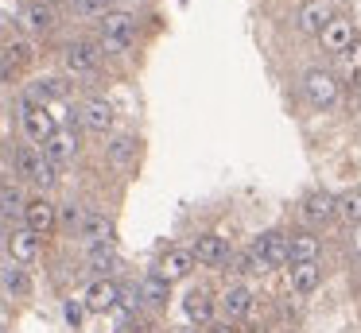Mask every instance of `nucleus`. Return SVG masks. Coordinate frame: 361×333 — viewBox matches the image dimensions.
<instances>
[{
	"label": "nucleus",
	"instance_id": "1",
	"mask_svg": "<svg viewBox=\"0 0 361 333\" xmlns=\"http://www.w3.org/2000/svg\"><path fill=\"white\" fill-rule=\"evenodd\" d=\"M245 263L249 271H276V268H288V232H260L252 237L249 252H245Z\"/></svg>",
	"mask_w": 361,
	"mask_h": 333
},
{
	"label": "nucleus",
	"instance_id": "2",
	"mask_svg": "<svg viewBox=\"0 0 361 333\" xmlns=\"http://www.w3.org/2000/svg\"><path fill=\"white\" fill-rule=\"evenodd\" d=\"M16 113H20V128H24V136L32 139V144H47V139L59 132L51 108L39 105L35 97H24V101L16 105Z\"/></svg>",
	"mask_w": 361,
	"mask_h": 333
},
{
	"label": "nucleus",
	"instance_id": "3",
	"mask_svg": "<svg viewBox=\"0 0 361 333\" xmlns=\"http://www.w3.org/2000/svg\"><path fill=\"white\" fill-rule=\"evenodd\" d=\"M303 97L311 101L314 108H334L338 101H342V82H338V74L314 66L303 74Z\"/></svg>",
	"mask_w": 361,
	"mask_h": 333
},
{
	"label": "nucleus",
	"instance_id": "4",
	"mask_svg": "<svg viewBox=\"0 0 361 333\" xmlns=\"http://www.w3.org/2000/svg\"><path fill=\"white\" fill-rule=\"evenodd\" d=\"M133 39H136V20L128 12H109L102 20V51L121 54L133 46Z\"/></svg>",
	"mask_w": 361,
	"mask_h": 333
},
{
	"label": "nucleus",
	"instance_id": "5",
	"mask_svg": "<svg viewBox=\"0 0 361 333\" xmlns=\"http://www.w3.org/2000/svg\"><path fill=\"white\" fill-rule=\"evenodd\" d=\"M314 39H319V46H322V51H330V54H345L353 43H357V27H353V20H350V15H342V12H338L334 20H330V23H326V27H322Z\"/></svg>",
	"mask_w": 361,
	"mask_h": 333
},
{
	"label": "nucleus",
	"instance_id": "6",
	"mask_svg": "<svg viewBox=\"0 0 361 333\" xmlns=\"http://www.w3.org/2000/svg\"><path fill=\"white\" fill-rule=\"evenodd\" d=\"M218 310L229 318V322H249L252 318V310H257V299H252V291L245 283H229L226 291H221V299H218Z\"/></svg>",
	"mask_w": 361,
	"mask_h": 333
},
{
	"label": "nucleus",
	"instance_id": "7",
	"mask_svg": "<svg viewBox=\"0 0 361 333\" xmlns=\"http://www.w3.org/2000/svg\"><path fill=\"white\" fill-rule=\"evenodd\" d=\"M195 263H202V268H226L229 260H233V248H229L226 237H218V232H202V237L195 240Z\"/></svg>",
	"mask_w": 361,
	"mask_h": 333
},
{
	"label": "nucleus",
	"instance_id": "8",
	"mask_svg": "<svg viewBox=\"0 0 361 333\" xmlns=\"http://www.w3.org/2000/svg\"><path fill=\"white\" fill-rule=\"evenodd\" d=\"M183 314H187V322L210 329L214 314H218V299H214V291H206V287H190V291L183 294Z\"/></svg>",
	"mask_w": 361,
	"mask_h": 333
},
{
	"label": "nucleus",
	"instance_id": "9",
	"mask_svg": "<svg viewBox=\"0 0 361 333\" xmlns=\"http://www.w3.org/2000/svg\"><path fill=\"white\" fill-rule=\"evenodd\" d=\"M334 15H338L334 12V0H303L299 12H295V27L303 31V35H319Z\"/></svg>",
	"mask_w": 361,
	"mask_h": 333
},
{
	"label": "nucleus",
	"instance_id": "10",
	"mask_svg": "<svg viewBox=\"0 0 361 333\" xmlns=\"http://www.w3.org/2000/svg\"><path fill=\"white\" fill-rule=\"evenodd\" d=\"M16 170L24 178H32V182H39V186L55 182V163H47V155H43L39 147H20L16 151Z\"/></svg>",
	"mask_w": 361,
	"mask_h": 333
},
{
	"label": "nucleus",
	"instance_id": "11",
	"mask_svg": "<svg viewBox=\"0 0 361 333\" xmlns=\"http://www.w3.org/2000/svg\"><path fill=\"white\" fill-rule=\"evenodd\" d=\"M319 252H322V240L311 229L288 232V268L291 263H319Z\"/></svg>",
	"mask_w": 361,
	"mask_h": 333
},
{
	"label": "nucleus",
	"instance_id": "12",
	"mask_svg": "<svg viewBox=\"0 0 361 333\" xmlns=\"http://www.w3.org/2000/svg\"><path fill=\"white\" fill-rule=\"evenodd\" d=\"M59 225V206H51L47 198H32L24 209V229H32L35 237H47Z\"/></svg>",
	"mask_w": 361,
	"mask_h": 333
},
{
	"label": "nucleus",
	"instance_id": "13",
	"mask_svg": "<svg viewBox=\"0 0 361 333\" xmlns=\"http://www.w3.org/2000/svg\"><path fill=\"white\" fill-rule=\"evenodd\" d=\"M63 58H66V70H71V74H94L97 62H102V51H97L94 43H86V39H74V43H66Z\"/></svg>",
	"mask_w": 361,
	"mask_h": 333
},
{
	"label": "nucleus",
	"instance_id": "14",
	"mask_svg": "<svg viewBox=\"0 0 361 333\" xmlns=\"http://www.w3.org/2000/svg\"><path fill=\"white\" fill-rule=\"evenodd\" d=\"M78 120L86 124L90 132H97V136H105V132L113 128V120H117V113H113V105H109V101H102V97H90V101H82V108H78Z\"/></svg>",
	"mask_w": 361,
	"mask_h": 333
},
{
	"label": "nucleus",
	"instance_id": "15",
	"mask_svg": "<svg viewBox=\"0 0 361 333\" xmlns=\"http://www.w3.org/2000/svg\"><path fill=\"white\" fill-rule=\"evenodd\" d=\"M82 302H86V310H94V314H105V310H113L121 302V287L113 283V279H94V283L86 287V294H82Z\"/></svg>",
	"mask_w": 361,
	"mask_h": 333
},
{
	"label": "nucleus",
	"instance_id": "16",
	"mask_svg": "<svg viewBox=\"0 0 361 333\" xmlns=\"http://www.w3.org/2000/svg\"><path fill=\"white\" fill-rule=\"evenodd\" d=\"M190 271H195V252H190V248H167V252L159 256V275H164L167 283H179Z\"/></svg>",
	"mask_w": 361,
	"mask_h": 333
},
{
	"label": "nucleus",
	"instance_id": "17",
	"mask_svg": "<svg viewBox=\"0 0 361 333\" xmlns=\"http://www.w3.org/2000/svg\"><path fill=\"white\" fill-rule=\"evenodd\" d=\"M8 256H12V263H20V268H27V263L39 256V237H35L32 229H16V232H8Z\"/></svg>",
	"mask_w": 361,
	"mask_h": 333
},
{
	"label": "nucleus",
	"instance_id": "18",
	"mask_svg": "<svg viewBox=\"0 0 361 333\" xmlns=\"http://www.w3.org/2000/svg\"><path fill=\"white\" fill-rule=\"evenodd\" d=\"M303 217L311 225H330L338 217V198L334 194H326V190H319V194H307V201H303Z\"/></svg>",
	"mask_w": 361,
	"mask_h": 333
},
{
	"label": "nucleus",
	"instance_id": "19",
	"mask_svg": "<svg viewBox=\"0 0 361 333\" xmlns=\"http://www.w3.org/2000/svg\"><path fill=\"white\" fill-rule=\"evenodd\" d=\"M288 283H291V291L303 299V294H314L319 291V283H322V268L319 263H291L288 268Z\"/></svg>",
	"mask_w": 361,
	"mask_h": 333
},
{
	"label": "nucleus",
	"instance_id": "20",
	"mask_svg": "<svg viewBox=\"0 0 361 333\" xmlns=\"http://www.w3.org/2000/svg\"><path fill=\"white\" fill-rule=\"evenodd\" d=\"M78 237H86V248H90V244H113L117 229H113V221H109L105 213H86V221H82Z\"/></svg>",
	"mask_w": 361,
	"mask_h": 333
},
{
	"label": "nucleus",
	"instance_id": "21",
	"mask_svg": "<svg viewBox=\"0 0 361 333\" xmlns=\"http://www.w3.org/2000/svg\"><path fill=\"white\" fill-rule=\"evenodd\" d=\"M74 151H78V139H74V132L71 128H59L55 136L43 144V155H47V163H66V159H74Z\"/></svg>",
	"mask_w": 361,
	"mask_h": 333
},
{
	"label": "nucleus",
	"instance_id": "22",
	"mask_svg": "<svg viewBox=\"0 0 361 333\" xmlns=\"http://www.w3.org/2000/svg\"><path fill=\"white\" fill-rule=\"evenodd\" d=\"M20 20H24V27H32V31H51L55 27V8H51L47 0H27L24 12H20Z\"/></svg>",
	"mask_w": 361,
	"mask_h": 333
},
{
	"label": "nucleus",
	"instance_id": "23",
	"mask_svg": "<svg viewBox=\"0 0 361 333\" xmlns=\"http://www.w3.org/2000/svg\"><path fill=\"white\" fill-rule=\"evenodd\" d=\"M86 263L105 279V271L117 268V248H113V244H90V248H86Z\"/></svg>",
	"mask_w": 361,
	"mask_h": 333
},
{
	"label": "nucleus",
	"instance_id": "24",
	"mask_svg": "<svg viewBox=\"0 0 361 333\" xmlns=\"http://www.w3.org/2000/svg\"><path fill=\"white\" fill-rule=\"evenodd\" d=\"M66 93H71V85H66L63 77H39V82L32 85V97L39 101V105H47V101H63Z\"/></svg>",
	"mask_w": 361,
	"mask_h": 333
},
{
	"label": "nucleus",
	"instance_id": "25",
	"mask_svg": "<svg viewBox=\"0 0 361 333\" xmlns=\"http://www.w3.org/2000/svg\"><path fill=\"white\" fill-rule=\"evenodd\" d=\"M0 283H4V291L16 294V299H24L27 291H32V279H27V271L20 268V263H12V268L0 271Z\"/></svg>",
	"mask_w": 361,
	"mask_h": 333
},
{
	"label": "nucleus",
	"instance_id": "26",
	"mask_svg": "<svg viewBox=\"0 0 361 333\" xmlns=\"http://www.w3.org/2000/svg\"><path fill=\"white\" fill-rule=\"evenodd\" d=\"M136 151H140V139L136 136H117L109 144V163H133Z\"/></svg>",
	"mask_w": 361,
	"mask_h": 333
},
{
	"label": "nucleus",
	"instance_id": "27",
	"mask_svg": "<svg viewBox=\"0 0 361 333\" xmlns=\"http://www.w3.org/2000/svg\"><path fill=\"white\" fill-rule=\"evenodd\" d=\"M338 217L345 225H361V190H345L338 198Z\"/></svg>",
	"mask_w": 361,
	"mask_h": 333
},
{
	"label": "nucleus",
	"instance_id": "28",
	"mask_svg": "<svg viewBox=\"0 0 361 333\" xmlns=\"http://www.w3.org/2000/svg\"><path fill=\"white\" fill-rule=\"evenodd\" d=\"M32 43L27 39H16V43H8L4 46V70H16V66H27L32 62Z\"/></svg>",
	"mask_w": 361,
	"mask_h": 333
},
{
	"label": "nucleus",
	"instance_id": "29",
	"mask_svg": "<svg viewBox=\"0 0 361 333\" xmlns=\"http://www.w3.org/2000/svg\"><path fill=\"white\" fill-rule=\"evenodd\" d=\"M167 291H171V283H167L159 271H156V275H148V279H144V287H140V294L152 302V306H164V302H167Z\"/></svg>",
	"mask_w": 361,
	"mask_h": 333
},
{
	"label": "nucleus",
	"instance_id": "30",
	"mask_svg": "<svg viewBox=\"0 0 361 333\" xmlns=\"http://www.w3.org/2000/svg\"><path fill=\"white\" fill-rule=\"evenodd\" d=\"M74 15H82V20H97V15H109V0H71Z\"/></svg>",
	"mask_w": 361,
	"mask_h": 333
},
{
	"label": "nucleus",
	"instance_id": "31",
	"mask_svg": "<svg viewBox=\"0 0 361 333\" xmlns=\"http://www.w3.org/2000/svg\"><path fill=\"white\" fill-rule=\"evenodd\" d=\"M82 221H86V209H82L78 201H66L63 213H59V225H63L66 232H78V229H82Z\"/></svg>",
	"mask_w": 361,
	"mask_h": 333
},
{
	"label": "nucleus",
	"instance_id": "32",
	"mask_svg": "<svg viewBox=\"0 0 361 333\" xmlns=\"http://www.w3.org/2000/svg\"><path fill=\"white\" fill-rule=\"evenodd\" d=\"M27 201L20 198V190H4L0 194V217H24Z\"/></svg>",
	"mask_w": 361,
	"mask_h": 333
},
{
	"label": "nucleus",
	"instance_id": "33",
	"mask_svg": "<svg viewBox=\"0 0 361 333\" xmlns=\"http://www.w3.org/2000/svg\"><path fill=\"white\" fill-rule=\"evenodd\" d=\"M338 62H342V74L361 77V39H357V43H353L345 54H338Z\"/></svg>",
	"mask_w": 361,
	"mask_h": 333
},
{
	"label": "nucleus",
	"instance_id": "34",
	"mask_svg": "<svg viewBox=\"0 0 361 333\" xmlns=\"http://www.w3.org/2000/svg\"><path fill=\"white\" fill-rule=\"evenodd\" d=\"M63 314H66V322H71V325H82V318H86V302H74V299H71Z\"/></svg>",
	"mask_w": 361,
	"mask_h": 333
},
{
	"label": "nucleus",
	"instance_id": "35",
	"mask_svg": "<svg viewBox=\"0 0 361 333\" xmlns=\"http://www.w3.org/2000/svg\"><path fill=\"white\" fill-rule=\"evenodd\" d=\"M206 333H245V329H241V325H237V322H214V325H210V329H206Z\"/></svg>",
	"mask_w": 361,
	"mask_h": 333
},
{
	"label": "nucleus",
	"instance_id": "36",
	"mask_svg": "<svg viewBox=\"0 0 361 333\" xmlns=\"http://www.w3.org/2000/svg\"><path fill=\"white\" fill-rule=\"evenodd\" d=\"M350 252L361 260V225H353V232H350Z\"/></svg>",
	"mask_w": 361,
	"mask_h": 333
},
{
	"label": "nucleus",
	"instance_id": "37",
	"mask_svg": "<svg viewBox=\"0 0 361 333\" xmlns=\"http://www.w3.org/2000/svg\"><path fill=\"white\" fill-rule=\"evenodd\" d=\"M0 240H8V232H4V225H0Z\"/></svg>",
	"mask_w": 361,
	"mask_h": 333
}]
</instances>
